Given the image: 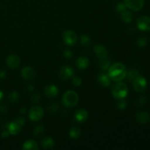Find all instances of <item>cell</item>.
<instances>
[{
    "instance_id": "cell-1",
    "label": "cell",
    "mask_w": 150,
    "mask_h": 150,
    "mask_svg": "<svg viewBox=\"0 0 150 150\" xmlns=\"http://www.w3.org/2000/svg\"><path fill=\"white\" fill-rule=\"evenodd\" d=\"M127 70L125 66L120 62L110 65L108 69V75L111 80L114 81H120L127 76Z\"/></svg>"
},
{
    "instance_id": "cell-2",
    "label": "cell",
    "mask_w": 150,
    "mask_h": 150,
    "mask_svg": "<svg viewBox=\"0 0 150 150\" xmlns=\"http://www.w3.org/2000/svg\"><path fill=\"white\" fill-rule=\"evenodd\" d=\"M111 94L116 99H124L128 94V88L125 83L118 81V83L114 84L112 87Z\"/></svg>"
},
{
    "instance_id": "cell-3",
    "label": "cell",
    "mask_w": 150,
    "mask_h": 150,
    "mask_svg": "<svg viewBox=\"0 0 150 150\" xmlns=\"http://www.w3.org/2000/svg\"><path fill=\"white\" fill-rule=\"evenodd\" d=\"M79 100V95L75 91L68 90L64 92L62 100L63 104L66 107L72 108V107H74L77 105Z\"/></svg>"
},
{
    "instance_id": "cell-4",
    "label": "cell",
    "mask_w": 150,
    "mask_h": 150,
    "mask_svg": "<svg viewBox=\"0 0 150 150\" xmlns=\"http://www.w3.org/2000/svg\"><path fill=\"white\" fill-rule=\"evenodd\" d=\"M43 108L41 106H39V105L32 107L29 111V117L32 121H39L43 117Z\"/></svg>"
},
{
    "instance_id": "cell-5",
    "label": "cell",
    "mask_w": 150,
    "mask_h": 150,
    "mask_svg": "<svg viewBox=\"0 0 150 150\" xmlns=\"http://www.w3.org/2000/svg\"><path fill=\"white\" fill-rule=\"evenodd\" d=\"M147 86V81L144 77L142 76H138L133 81V89L137 92H142L145 91Z\"/></svg>"
},
{
    "instance_id": "cell-6",
    "label": "cell",
    "mask_w": 150,
    "mask_h": 150,
    "mask_svg": "<svg viewBox=\"0 0 150 150\" xmlns=\"http://www.w3.org/2000/svg\"><path fill=\"white\" fill-rule=\"evenodd\" d=\"M64 42L67 45H73L77 41V35L76 32L72 30L64 31L62 35Z\"/></svg>"
},
{
    "instance_id": "cell-7",
    "label": "cell",
    "mask_w": 150,
    "mask_h": 150,
    "mask_svg": "<svg viewBox=\"0 0 150 150\" xmlns=\"http://www.w3.org/2000/svg\"><path fill=\"white\" fill-rule=\"evenodd\" d=\"M126 7L133 11H139L144 4V0H124Z\"/></svg>"
},
{
    "instance_id": "cell-8",
    "label": "cell",
    "mask_w": 150,
    "mask_h": 150,
    "mask_svg": "<svg viewBox=\"0 0 150 150\" xmlns=\"http://www.w3.org/2000/svg\"><path fill=\"white\" fill-rule=\"evenodd\" d=\"M137 27L142 31L150 30V18L146 16H142L138 18L136 21Z\"/></svg>"
},
{
    "instance_id": "cell-9",
    "label": "cell",
    "mask_w": 150,
    "mask_h": 150,
    "mask_svg": "<svg viewBox=\"0 0 150 150\" xmlns=\"http://www.w3.org/2000/svg\"><path fill=\"white\" fill-rule=\"evenodd\" d=\"M74 74V70L70 65H64L60 69L59 77L63 80H67L70 79Z\"/></svg>"
},
{
    "instance_id": "cell-10",
    "label": "cell",
    "mask_w": 150,
    "mask_h": 150,
    "mask_svg": "<svg viewBox=\"0 0 150 150\" xmlns=\"http://www.w3.org/2000/svg\"><path fill=\"white\" fill-rule=\"evenodd\" d=\"M21 73L22 77L26 80H32L35 77V74H36L35 69L30 66H26L23 67Z\"/></svg>"
},
{
    "instance_id": "cell-11",
    "label": "cell",
    "mask_w": 150,
    "mask_h": 150,
    "mask_svg": "<svg viewBox=\"0 0 150 150\" xmlns=\"http://www.w3.org/2000/svg\"><path fill=\"white\" fill-rule=\"evenodd\" d=\"M7 66L10 69H16L20 64V58L16 54H12L7 57L6 59Z\"/></svg>"
},
{
    "instance_id": "cell-12",
    "label": "cell",
    "mask_w": 150,
    "mask_h": 150,
    "mask_svg": "<svg viewBox=\"0 0 150 150\" xmlns=\"http://www.w3.org/2000/svg\"><path fill=\"white\" fill-rule=\"evenodd\" d=\"M94 52H95V55L99 59H104L106 58L107 55H108V50L105 46L102 45H96L94 48Z\"/></svg>"
},
{
    "instance_id": "cell-13",
    "label": "cell",
    "mask_w": 150,
    "mask_h": 150,
    "mask_svg": "<svg viewBox=\"0 0 150 150\" xmlns=\"http://www.w3.org/2000/svg\"><path fill=\"white\" fill-rule=\"evenodd\" d=\"M44 93H45V96H47L48 98H54L58 95L59 89L56 85L49 84L45 87Z\"/></svg>"
},
{
    "instance_id": "cell-14",
    "label": "cell",
    "mask_w": 150,
    "mask_h": 150,
    "mask_svg": "<svg viewBox=\"0 0 150 150\" xmlns=\"http://www.w3.org/2000/svg\"><path fill=\"white\" fill-rule=\"evenodd\" d=\"M98 81L99 82L100 84L102 85L103 86L108 87L111 84V79L108 76V75L105 74V73H100L97 76Z\"/></svg>"
},
{
    "instance_id": "cell-15",
    "label": "cell",
    "mask_w": 150,
    "mask_h": 150,
    "mask_svg": "<svg viewBox=\"0 0 150 150\" xmlns=\"http://www.w3.org/2000/svg\"><path fill=\"white\" fill-rule=\"evenodd\" d=\"M88 112L83 108L79 109L75 114V119L79 122H83L88 119Z\"/></svg>"
},
{
    "instance_id": "cell-16",
    "label": "cell",
    "mask_w": 150,
    "mask_h": 150,
    "mask_svg": "<svg viewBox=\"0 0 150 150\" xmlns=\"http://www.w3.org/2000/svg\"><path fill=\"white\" fill-rule=\"evenodd\" d=\"M21 126L18 124L16 121L11 122L7 125V130L11 135L18 134L21 131Z\"/></svg>"
},
{
    "instance_id": "cell-17",
    "label": "cell",
    "mask_w": 150,
    "mask_h": 150,
    "mask_svg": "<svg viewBox=\"0 0 150 150\" xmlns=\"http://www.w3.org/2000/svg\"><path fill=\"white\" fill-rule=\"evenodd\" d=\"M89 64V60L86 57H79L76 60V65L80 70L87 68Z\"/></svg>"
},
{
    "instance_id": "cell-18",
    "label": "cell",
    "mask_w": 150,
    "mask_h": 150,
    "mask_svg": "<svg viewBox=\"0 0 150 150\" xmlns=\"http://www.w3.org/2000/svg\"><path fill=\"white\" fill-rule=\"evenodd\" d=\"M136 119L137 122L142 124H144V123L148 122L150 120V115L149 113L146 112V111H142L136 114Z\"/></svg>"
},
{
    "instance_id": "cell-19",
    "label": "cell",
    "mask_w": 150,
    "mask_h": 150,
    "mask_svg": "<svg viewBox=\"0 0 150 150\" xmlns=\"http://www.w3.org/2000/svg\"><path fill=\"white\" fill-rule=\"evenodd\" d=\"M22 148L24 150H37L38 149L39 146L35 141L28 140L23 143Z\"/></svg>"
},
{
    "instance_id": "cell-20",
    "label": "cell",
    "mask_w": 150,
    "mask_h": 150,
    "mask_svg": "<svg viewBox=\"0 0 150 150\" xmlns=\"http://www.w3.org/2000/svg\"><path fill=\"white\" fill-rule=\"evenodd\" d=\"M41 145L45 149H52L54 146V141L51 137H45L42 139Z\"/></svg>"
},
{
    "instance_id": "cell-21",
    "label": "cell",
    "mask_w": 150,
    "mask_h": 150,
    "mask_svg": "<svg viewBox=\"0 0 150 150\" xmlns=\"http://www.w3.org/2000/svg\"><path fill=\"white\" fill-rule=\"evenodd\" d=\"M121 18L123 20V21L127 23H130L133 21L134 16H133V14L131 12L125 10L121 13Z\"/></svg>"
},
{
    "instance_id": "cell-22",
    "label": "cell",
    "mask_w": 150,
    "mask_h": 150,
    "mask_svg": "<svg viewBox=\"0 0 150 150\" xmlns=\"http://www.w3.org/2000/svg\"><path fill=\"white\" fill-rule=\"evenodd\" d=\"M69 135L73 139H77L81 135V130L78 127H72L69 131Z\"/></svg>"
},
{
    "instance_id": "cell-23",
    "label": "cell",
    "mask_w": 150,
    "mask_h": 150,
    "mask_svg": "<svg viewBox=\"0 0 150 150\" xmlns=\"http://www.w3.org/2000/svg\"><path fill=\"white\" fill-rule=\"evenodd\" d=\"M139 76H140V74H139V72L137 70H136V69H132L128 73H127V76L126 77L128 78L129 81H133L135 79H136Z\"/></svg>"
},
{
    "instance_id": "cell-24",
    "label": "cell",
    "mask_w": 150,
    "mask_h": 150,
    "mask_svg": "<svg viewBox=\"0 0 150 150\" xmlns=\"http://www.w3.org/2000/svg\"><path fill=\"white\" fill-rule=\"evenodd\" d=\"M80 42L83 46H89L92 42L90 38L88 35H82L80 38Z\"/></svg>"
},
{
    "instance_id": "cell-25",
    "label": "cell",
    "mask_w": 150,
    "mask_h": 150,
    "mask_svg": "<svg viewBox=\"0 0 150 150\" xmlns=\"http://www.w3.org/2000/svg\"><path fill=\"white\" fill-rule=\"evenodd\" d=\"M44 130H45L44 126L42 125H38L34 128L33 133L35 136H40L43 133Z\"/></svg>"
},
{
    "instance_id": "cell-26",
    "label": "cell",
    "mask_w": 150,
    "mask_h": 150,
    "mask_svg": "<svg viewBox=\"0 0 150 150\" xmlns=\"http://www.w3.org/2000/svg\"><path fill=\"white\" fill-rule=\"evenodd\" d=\"M100 67L104 70H107L108 67H110V61L108 59H106L105 58L100 59Z\"/></svg>"
},
{
    "instance_id": "cell-27",
    "label": "cell",
    "mask_w": 150,
    "mask_h": 150,
    "mask_svg": "<svg viewBox=\"0 0 150 150\" xmlns=\"http://www.w3.org/2000/svg\"><path fill=\"white\" fill-rule=\"evenodd\" d=\"M19 99V94L17 92H12L11 93L9 94L8 96V100L9 101H10L11 103H16L18 100Z\"/></svg>"
},
{
    "instance_id": "cell-28",
    "label": "cell",
    "mask_w": 150,
    "mask_h": 150,
    "mask_svg": "<svg viewBox=\"0 0 150 150\" xmlns=\"http://www.w3.org/2000/svg\"><path fill=\"white\" fill-rule=\"evenodd\" d=\"M126 8H127V7H126V5L125 4V3L122 2H119L118 4H117V6H116V10H117V11L118 12V13H122L123 11H125V10H126Z\"/></svg>"
},
{
    "instance_id": "cell-29",
    "label": "cell",
    "mask_w": 150,
    "mask_h": 150,
    "mask_svg": "<svg viewBox=\"0 0 150 150\" xmlns=\"http://www.w3.org/2000/svg\"><path fill=\"white\" fill-rule=\"evenodd\" d=\"M126 106H127V102L124 99H120V102L117 103V107H118L119 109L124 110L126 108Z\"/></svg>"
},
{
    "instance_id": "cell-30",
    "label": "cell",
    "mask_w": 150,
    "mask_h": 150,
    "mask_svg": "<svg viewBox=\"0 0 150 150\" xmlns=\"http://www.w3.org/2000/svg\"><path fill=\"white\" fill-rule=\"evenodd\" d=\"M137 43L139 46L144 47L146 46V43H147V40H146V38H141L138 40Z\"/></svg>"
},
{
    "instance_id": "cell-31",
    "label": "cell",
    "mask_w": 150,
    "mask_h": 150,
    "mask_svg": "<svg viewBox=\"0 0 150 150\" xmlns=\"http://www.w3.org/2000/svg\"><path fill=\"white\" fill-rule=\"evenodd\" d=\"M82 83V80L81 78L76 76L73 79V84L76 86H79Z\"/></svg>"
},
{
    "instance_id": "cell-32",
    "label": "cell",
    "mask_w": 150,
    "mask_h": 150,
    "mask_svg": "<svg viewBox=\"0 0 150 150\" xmlns=\"http://www.w3.org/2000/svg\"><path fill=\"white\" fill-rule=\"evenodd\" d=\"M58 108H59V105L57 103H54L53 104H51V106L48 107V109H49V111H51V112L56 111L57 110H58Z\"/></svg>"
},
{
    "instance_id": "cell-33",
    "label": "cell",
    "mask_w": 150,
    "mask_h": 150,
    "mask_svg": "<svg viewBox=\"0 0 150 150\" xmlns=\"http://www.w3.org/2000/svg\"><path fill=\"white\" fill-rule=\"evenodd\" d=\"M64 56L66 59H70L73 57V53L70 50H65L64 52Z\"/></svg>"
},
{
    "instance_id": "cell-34",
    "label": "cell",
    "mask_w": 150,
    "mask_h": 150,
    "mask_svg": "<svg viewBox=\"0 0 150 150\" xmlns=\"http://www.w3.org/2000/svg\"><path fill=\"white\" fill-rule=\"evenodd\" d=\"M146 103V99H145L144 97H140L139 99L136 101V103H137L138 105H142L143 104H144Z\"/></svg>"
},
{
    "instance_id": "cell-35",
    "label": "cell",
    "mask_w": 150,
    "mask_h": 150,
    "mask_svg": "<svg viewBox=\"0 0 150 150\" xmlns=\"http://www.w3.org/2000/svg\"><path fill=\"white\" fill-rule=\"evenodd\" d=\"M16 122L18 123V124L20 125L21 126H23V125L25 124V119L21 117H18V118L16 120Z\"/></svg>"
},
{
    "instance_id": "cell-36",
    "label": "cell",
    "mask_w": 150,
    "mask_h": 150,
    "mask_svg": "<svg viewBox=\"0 0 150 150\" xmlns=\"http://www.w3.org/2000/svg\"><path fill=\"white\" fill-rule=\"evenodd\" d=\"M40 100V96L39 95H35L32 98V101L34 103H38Z\"/></svg>"
},
{
    "instance_id": "cell-37",
    "label": "cell",
    "mask_w": 150,
    "mask_h": 150,
    "mask_svg": "<svg viewBox=\"0 0 150 150\" xmlns=\"http://www.w3.org/2000/svg\"><path fill=\"white\" fill-rule=\"evenodd\" d=\"M6 76H7V73H6L5 70H0V79H5Z\"/></svg>"
},
{
    "instance_id": "cell-38",
    "label": "cell",
    "mask_w": 150,
    "mask_h": 150,
    "mask_svg": "<svg viewBox=\"0 0 150 150\" xmlns=\"http://www.w3.org/2000/svg\"><path fill=\"white\" fill-rule=\"evenodd\" d=\"M9 135H10V133H9L8 130H4V131H2V133H1V136L3 139H6V138L8 137Z\"/></svg>"
},
{
    "instance_id": "cell-39",
    "label": "cell",
    "mask_w": 150,
    "mask_h": 150,
    "mask_svg": "<svg viewBox=\"0 0 150 150\" xmlns=\"http://www.w3.org/2000/svg\"><path fill=\"white\" fill-rule=\"evenodd\" d=\"M0 111H1V113H7V106L4 105H1V106H0Z\"/></svg>"
},
{
    "instance_id": "cell-40",
    "label": "cell",
    "mask_w": 150,
    "mask_h": 150,
    "mask_svg": "<svg viewBox=\"0 0 150 150\" xmlns=\"http://www.w3.org/2000/svg\"><path fill=\"white\" fill-rule=\"evenodd\" d=\"M34 89H35V88H34L32 85H29V86H28V89H29V92H32V91L34 90Z\"/></svg>"
},
{
    "instance_id": "cell-41",
    "label": "cell",
    "mask_w": 150,
    "mask_h": 150,
    "mask_svg": "<svg viewBox=\"0 0 150 150\" xmlns=\"http://www.w3.org/2000/svg\"><path fill=\"white\" fill-rule=\"evenodd\" d=\"M3 97H4V93H3L2 91L0 90V101L3 99Z\"/></svg>"
},
{
    "instance_id": "cell-42",
    "label": "cell",
    "mask_w": 150,
    "mask_h": 150,
    "mask_svg": "<svg viewBox=\"0 0 150 150\" xmlns=\"http://www.w3.org/2000/svg\"><path fill=\"white\" fill-rule=\"evenodd\" d=\"M21 113H22V114H24L25 112H26V108H21V111H20Z\"/></svg>"
}]
</instances>
